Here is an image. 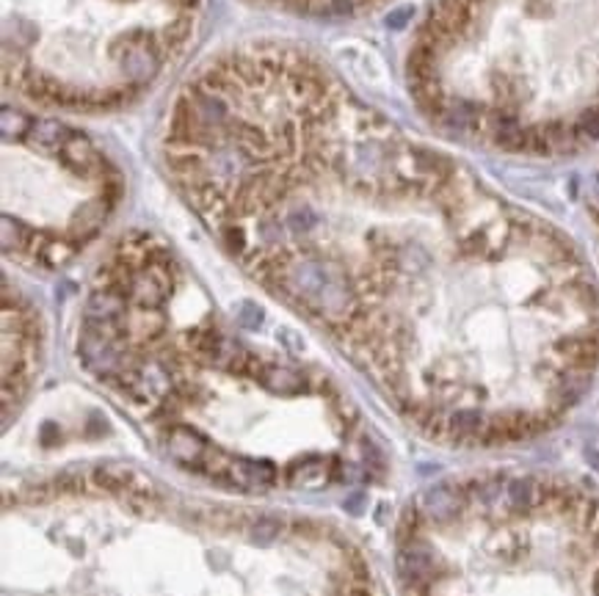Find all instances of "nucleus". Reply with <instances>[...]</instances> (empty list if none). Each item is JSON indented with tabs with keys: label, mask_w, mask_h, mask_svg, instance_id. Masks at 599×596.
I'll use <instances>...</instances> for the list:
<instances>
[{
	"label": "nucleus",
	"mask_w": 599,
	"mask_h": 596,
	"mask_svg": "<svg viewBox=\"0 0 599 596\" xmlns=\"http://www.w3.org/2000/svg\"><path fill=\"white\" fill-rule=\"evenodd\" d=\"M161 155L221 246L426 434L530 439L588 392L599 288L577 246L315 55H216L177 92Z\"/></svg>",
	"instance_id": "obj_1"
},
{
	"label": "nucleus",
	"mask_w": 599,
	"mask_h": 596,
	"mask_svg": "<svg viewBox=\"0 0 599 596\" xmlns=\"http://www.w3.org/2000/svg\"><path fill=\"white\" fill-rule=\"evenodd\" d=\"M445 136L522 158L599 144V0H434L407 53Z\"/></svg>",
	"instance_id": "obj_2"
},
{
	"label": "nucleus",
	"mask_w": 599,
	"mask_h": 596,
	"mask_svg": "<svg viewBox=\"0 0 599 596\" xmlns=\"http://www.w3.org/2000/svg\"><path fill=\"white\" fill-rule=\"evenodd\" d=\"M202 0H15L4 78L58 111H111L150 94L188 50Z\"/></svg>",
	"instance_id": "obj_3"
},
{
	"label": "nucleus",
	"mask_w": 599,
	"mask_h": 596,
	"mask_svg": "<svg viewBox=\"0 0 599 596\" xmlns=\"http://www.w3.org/2000/svg\"><path fill=\"white\" fill-rule=\"evenodd\" d=\"M4 246L34 269H61L105 227L122 177L83 130L23 108L4 111Z\"/></svg>",
	"instance_id": "obj_4"
},
{
	"label": "nucleus",
	"mask_w": 599,
	"mask_h": 596,
	"mask_svg": "<svg viewBox=\"0 0 599 596\" xmlns=\"http://www.w3.org/2000/svg\"><path fill=\"white\" fill-rule=\"evenodd\" d=\"M4 323H6V404L12 397L25 395L31 386L34 370H36V357H39V320L36 312L12 296L6 288V307H4Z\"/></svg>",
	"instance_id": "obj_5"
},
{
	"label": "nucleus",
	"mask_w": 599,
	"mask_h": 596,
	"mask_svg": "<svg viewBox=\"0 0 599 596\" xmlns=\"http://www.w3.org/2000/svg\"><path fill=\"white\" fill-rule=\"evenodd\" d=\"M89 481L111 494H119L122 500L133 503V505H150L158 500V489L155 484L133 467H122V464H108V467H94Z\"/></svg>",
	"instance_id": "obj_6"
},
{
	"label": "nucleus",
	"mask_w": 599,
	"mask_h": 596,
	"mask_svg": "<svg viewBox=\"0 0 599 596\" xmlns=\"http://www.w3.org/2000/svg\"><path fill=\"white\" fill-rule=\"evenodd\" d=\"M591 216H594V224H596V232H599V177H596L594 193H591Z\"/></svg>",
	"instance_id": "obj_7"
}]
</instances>
